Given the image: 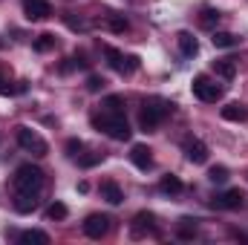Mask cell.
<instances>
[{
    "instance_id": "1",
    "label": "cell",
    "mask_w": 248,
    "mask_h": 245,
    "mask_svg": "<svg viewBox=\"0 0 248 245\" xmlns=\"http://www.w3.org/2000/svg\"><path fill=\"white\" fill-rule=\"evenodd\" d=\"M93 127L95 130H101V133H107L110 138H116V141H127L130 138V124L124 119V113H95L93 116Z\"/></svg>"
},
{
    "instance_id": "2",
    "label": "cell",
    "mask_w": 248,
    "mask_h": 245,
    "mask_svg": "<svg viewBox=\"0 0 248 245\" xmlns=\"http://www.w3.org/2000/svg\"><path fill=\"white\" fill-rule=\"evenodd\" d=\"M170 113H173V104H168L162 98H150V101H144V110L139 116V127L144 133H153L159 124L165 122V116H170Z\"/></svg>"
},
{
    "instance_id": "3",
    "label": "cell",
    "mask_w": 248,
    "mask_h": 245,
    "mask_svg": "<svg viewBox=\"0 0 248 245\" xmlns=\"http://www.w3.org/2000/svg\"><path fill=\"white\" fill-rule=\"evenodd\" d=\"M15 190H26V193H38L44 187V170L38 165H20L15 170Z\"/></svg>"
},
{
    "instance_id": "4",
    "label": "cell",
    "mask_w": 248,
    "mask_h": 245,
    "mask_svg": "<svg viewBox=\"0 0 248 245\" xmlns=\"http://www.w3.org/2000/svg\"><path fill=\"white\" fill-rule=\"evenodd\" d=\"M190 92H193L199 101H208V104H217V101L222 98V87L214 84L208 75H196L193 84H190Z\"/></svg>"
},
{
    "instance_id": "5",
    "label": "cell",
    "mask_w": 248,
    "mask_h": 245,
    "mask_svg": "<svg viewBox=\"0 0 248 245\" xmlns=\"http://www.w3.org/2000/svg\"><path fill=\"white\" fill-rule=\"evenodd\" d=\"M17 144H20L23 150H29L32 156H46V153H49V144H46L32 127H17Z\"/></svg>"
},
{
    "instance_id": "6",
    "label": "cell",
    "mask_w": 248,
    "mask_h": 245,
    "mask_svg": "<svg viewBox=\"0 0 248 245\" xmlns=\"http://www.w3.org/2000/svg\"><path fill=\"white\" fill-rule=\"evenodd\" d=\"M104 55H107V63H110L116 72L130 75V72H136V69H139V58H136V55H127V58H124V52L113 49V46H104Z\"/></svg>"
},
{
    "instance_id": "7",
    "label": "cell",
    "mask_w": 248,
    "mask_h": 245,
    "mask_svg": "<svg viewBox=\"0 0 248 245\" xmlns=\"http://www.w3.org/2000/svg\"><path fill=\"white\" fill-rule=\"evenodd\" d=\"M240 205H243V190L240 187H231V190H222V193L211 196V208L214 211H237Z\"/></svg>"
},
{
    "instance_id": "8",
    "label": "cell",
    "mask_w": 248,
    "mask_h": 245,
    "mask_svg": "<svg viewBox=\"0 0 248 245\" xmlns=\"http://www.w3.org/2000/svg\"><path fill=\"white\" fill-rule=\"evenodd\" d=\"M107 231H110V216H104V214H93V216H87V222H84V234H87L90 240H101V237H107Z\"/></svg>"
},
{
    "instance_id": "9",
    "label": "cell",
    "mask_w": 248,
    "mask_h": 245,
    "mask_svg": "<svg viewBox=\"0 0 248 245\" xmlns=\"http://www.w3.org/2000/svg\"><path fill=\"white\" fill-rule=\"evenodd\" d=\"M23 15L26 20H46L52 15V6L46 0H23Z\"/></svg>"
},
{
    "instance_id": "10",
    "label": "cell",
    "mask_w": 248,
    "mask_h": 245,
    "mask_svg": "<svg viewBox=\"0 0 248 245\" xmlns=\"http://www.w3.org/2000/svg\"><path fill=\"white\" fill-rule=\"evenodd\" d=\"M185 159L193 165H205L208 162V144L199 138H187L185 141Z\"/></svg>"
},
{
    "instance_id": "11",
    "label": "cell",
    "mask_w": 248,
    "mask_h": 245,
    "mask_svg": "<svg viewBox=\"0 0 248 245\" xmlns=\"http://www.w3.org/2000/svg\"><path fill=\"white\" fill-rule=\"evenodd\" d=\"M130 162H133L139 170H150V168H153L150 147H144V144H133V150H130Z\"/></svg>"
},
{
    "instance_id": "12",
    "label": "cell",
    "mask_w": 248,
    "mask_h": 245,
    "mask_svg": "<svg viewBox=\"0 0 248 245\" xmlns=\"http://www.w3.org/2000/svg\"><path fill=\"white\" fill-rule=\"evenodd\" d=\"M35 208H38V193L17 190V196H15V211H17V214H32Z\"/></svg>"
},
{
    "instance_id": "13",
    "label": "cell",
    "mask_w": 248,
    "mask_h": 245,
    "mask_svg": "<svg viewBox=\"0 0 248 245\" xmlns=\"http://www.w3.org/2000/svg\"><path fill=\"white\" fill-rule=\"evenodd\" d=\"M153 222H156L153 214H147V211L136 214V219H133V237H144V231H153Z\"/></svg>"
},
{
    "instance_id": "14",
    "label": "cell",
    "mask_w": 248,
    "mask_h": 245,
    "mask_svg": "<svg viewBox=\"0 0 248 245\" xmlns=\"http://www.w3.org/2000/svg\"><path fill=\"white\" fill-rule=\"evenodd\" d=\"M176 44H179V49H182L185 58H193V55L199 52V41H196L190 32H179V35H176Z\"/></svg>"
},
{
    "instance_id": "15",
    "label": "cell",
    "mask_w": 248,
    "mask_h": 245,
    "mask_svg": "<svg viewBox=\"0 0 248 245\" xmlns=\"http://www.w3.org/2000/svg\"><path fill=\"white\" fill-rule=\"evenodd\" d=\"M101 196H104V199H107L110 205H122V202H124L122 187H119V182H113V179L101 182Z\"/></svg>"
},
{
    "instance_id": "16",
    "label": "cell",
    "mask_w": 248,
    "mask_h": 245,
    "mask_svg": "<svg viewBox=\"0 0 248 245\" xmlns=\"http://www.w3.org/2000/svg\"><path fill=\"white\" fill-rule=\"evenodd\" d=\"M222 119L225 122H248V110L240 101H231V104L222 107Z\"/></svg>"
},
{
    "instance_id": "17",
    "label": "cell",
    "mask_w": 248,
    "mask_h": 245,
    "mask_svg": "<svg viewBox=\"0 0 248 245\" xmlns=\"http://www.w3.org/2000/svg\"><path fill=\"white\" fill-rule=\"evenodd\" d=\"M182 179L179 176H173V173H168V176H162V182H159V190L162 193H168V196H176V193H182Z\"/></svg>"
},
{
    "instance_id": "18",
    "label": "cell",
    "mask_w": 248,
    "mask_h": 245,
    "mask_svg": "<svg viewBox=\"0 0 248 245\" xmlns=\"http://www.w3.org/2000/svg\"><path fill=\"white\" fill-rule=\"evenodd\" d=\"M46 243H49V234H44V231H38V228L20 234V245H46Z\"/></svg>"
},
{
    "instance_id": "19",
    "label": "cell",
    "mask_w": 248,
    "mask_h": 245,
    "mask_svg": "<svg viewBox=\"0 0 248 245\" xmlns=\"http://www.w3.org/2000/svg\"><path fill=\"white\" fill-rule=\"evenodd\" d=\"M211 41H214V46H217V49H231V46H237V44H240V38H234L231 32H214V38H211Z\"/></svg>"
},
{
    "instance_id": "20",
    "label": "cell",
    "mask_w": 248,
    "mask_h": 245,
    "mask_svg": "<svg viewBox=\"0 0 248 245\" xmlns=\"http://www.w3.org/2000/svg\"><path fill=\"white\" fill-rule=\"evenodd\" d=\"M217 75H222V78H234L237 75V63L231 61V58H222V61H214V66H211Z\"/></svg>"
},
{
    "instance_id": "21",
    "label": "cell",
    "mask_w": 248,
    "mask_h": 245,
    "mask_svg": "<svg viewBox=\"0 0 248 245\" xmlns=\"http://www.w3.org/2000/svg\"><path fill=\"white\" fill-rule=\"evenodd\" d=\"M38 52H49V49H55V35L52 32H44V35H38L35 38V44H32Z\"/></svg>"
},
{
    "instance_id": "22",
    "label": "cell",
    "mask_w": 248,
    "mask_h": 245,
    "mask_svg": "<svg viewBox=\"0 0 248 245\" xmlns=\"http://www.w3.org/2000/svg\"><path fill=\"white\" fill-rule=\"evenodd\" d=\"M107 26H110L116 35H124V32L130 29V23H127V17H124V15H107Z\"/></svg>"
},
{
    "instance_id": "23",
    "label": "cell",
    "mask_w": 248,
    "mask_h": 245,
    "mask_svg": "<svg viewBox=\"0 0 248 245\" xmlns=\"http://www.w3.org/2000/svg\"><path fill=\"white\" fill-rule=\"evenodd\" d=\"M104 110L107 113H124V95H107L104 98Z\"/></svg>"
},
{
    "instance_id": "24",
    "label": "cell",
    "mask_w": 248,
    "mask_h": 245,
    "mask_svg": "<svg viewBox=\"0 0 248 245\" xmlns=\"http://www.w3.org/2000/svg\"><path fill=\"white\" fill-rule=\"evenodd\" d=\"M46 216H49V219H66V216H69V208H66L63 202H52V205L46 208Z\"/></svg>"
},
{
    "instance_id": "25",
    "label": "cell",
    "mask_w": 248,
    "mask_h": 245,
    "mask_svg": "<svg viewBox=\"0 0 248 245\" xmlns=\"http://www.w3.org/2000/svg\"><path fill=\"white\" fill-rule=\"evenodd\" d=\"M208 179H211L214 184H225L228 182V168H222V165L211 168V170H208Z\"/></svg>"
},
{
    "instance_id": "26",
    "label": "cell",
    "mask_w": 248,
    "mask_h": 245,
    "mask_svg": "<svg viewBox=\"0 0 248 245\" xmlns=\"http://www.w3.org/2000/svg\"><path fill=\"white\" fill-rule=\"evenodd\" d=\"M179 222H182V225H179V231H176V234H179L182 240H193V234H196L193 219H179Z\"/></svg>"
},
{
    "instance_id": "27",
    "label": "cell",
    "mask_w": 248,
    "mask_h": 245,
    "mask_svg": "<svg viewBox=\"0 0 248 245\" xmlns=\"http://www.w3.org/2000/svg\"><path fill=\"white\" fill-rule=\"evenodd\" d=\"M81 150H84L81 138H69V141H66V153H69L72 159H78V156H81Z\"/></svg>"
},
{
    "instance_id": "28",
    "label": "cell",
    "mask_w": 248,
    "mask_h": 245,
    "mask_svg": "<svg viewBox=\"0 0 248 245\" xmlns=\"http://www.w3.org/2000/svg\"><path fill=\"white\" fill-rule=\"evenodd\" d=\"M104 84H107V81H104L101 75H90V78H87V90H90V92H98Z\"/></svg>"
},
{
    "instance_id": "29",
    "label": "cell",
    "mask_w": 248,
    "mask_h": 245,
    "mask_svg": "<svg viewBox=\"0 0 248 245\" xmlns=\"http://www.w3.org/2000/svg\"><path fill=\"white\" fill-rule=\"evenodd\" d=\"M217 20H219V12H217V9H205V12H202V23H205V26H211V23H217Z\"/></svg>"
},
{
    "instance_id": "30",
    "label": "cell",
    "mask_w": 248,
    "mask_h": 245,
    "mask_svg": "<svg viewBox=\"0 0 248 245\" xmlns=\"http://www.w3.org/2000/svg\"><path fill=\"white\" fill-rule=\"evenodd\" d=\"M63 23H66L69 29H75V32H81V29H84V20H75L72 15H63Z\"/></svg>"
},
{
    "instance_id": "31",
    "label": "cell",
    "mask_w": 248,
    "mask_h": 245,
    "mask_svg": "<svg viewBox=\"0 0 248 245\" xmlns=\"http://www.w3.org/2000/svg\"><path fill=\"white\" fill-rule=\"evenodd\" d=\"M78 162H81L84 168H93V165H98V162H101V156H98V153H95V156H78Z\"/></svg>"
}]
</instances>
